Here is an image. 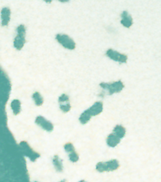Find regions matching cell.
<instances>
[{
	"mask_svg": "<svg viewBox=\"0 0 161 182\" xmlns=\"http://www.w3.org/2000/svg\"><path fill=\"white\" fill-rule=\"evenodd\" d=\"M17 34L14 40V47L17 50H21L26 43V27L24 24H20L17 28Z\"/></svg>",
	"mask_w": 161,
	"mask_h": 182,
	"instance_id": "cell-1",
	"label": "cell"
},
{
	"mask_svg": "<svg viewBox=\"0 0 161 182\" xmlns=\"http://www.w3.org/2000/svg\"><path fill=\"white\" fill-rule=\"evenodd\" d=\"M119 162L116 160H112L105 162H99L96 165V170L100 173L105 171H113L119 168Z\"/></svg>",
	"mask_w": 161,
	"mask_h": 182,
	"instance_id": "cell-2",
	"label": "cell"
},
{
	"mask_svg": "<svg viewBox=\"0 0 161 182\" xmlns=\"http://www.w3.org/2000/svg\"><path fill=\"white\" fill-rule=\"evenodd\" d=\"M19 147L23 155L29 158V160L31 161H36L37 159L40 157L39 154L36 152L26 141H22L20 142Z\"/></svg>",
	"mask_w": 161,
	"mask_h": 182,
	"instance_id": "cell-3",
	"label": "cell"
},
{
	"mask_svg": "<svg viewBox=\"0 0 161 182\" xmlns=\"http://www.w3.org/2000/svg\"><path fill=\"white\" fill-rule=\"evenodd\" d=\"M99 86H100L101 88L108 91L109 95H113L116 93H120L124 88V85L121 82V81L114 82V83H102Z\"/></svg>",
	"mask_w": 161,
	"mask_h": 182,
	"instance_id": "cell-4",
	"label": "cell"
},
{
	"mask_svg": "<svg viewBox=\"0 0 161 182\" xmlns=\"http://www.w3.org/2000/svg\"><path fill=\"white\" fill-rule=\"evenodd\" d=\"M57 42L60 43L64 48L69 50H74L76 47V43L72 38H70L67 34H58L55 37Z\"/></svg>",
	"mask_w": 161,
	"mask_h": 182,
	"instance_id": "cell-5",
	"label": "cell"
},
{
	"mask_svg": "<svg viewBox=\"0 0 161 182\" xmlns=\"http://www.w3.org/2000/svg\"><path fill=\"white\" fill-rule=\"evenodd\" d=\"M106 55L113 61L119 62L121 63H126L128 60V56L123 53H120L118 51H114L113 49H108L106 52Z\"/></svg>",
	"mask_w": 161,
	"mask_h": 182,
	"instance_id": "cell-6",
	"label": "cell"
},
{
	"mask_svg": "<svg viewBox=\"0 0 161 182\" xmlns=\"http://www.w3.org/2000/svg\"><path fill=\"white\" fill-rule=\"evenodd\" d=\"M35 122L38 126L47 132H52L53 128H54L53 123L50 122L49 120L45 119L44 117L41 116V115L36 117V118L35 120Z\"/></svg>",
	"mask_w": 161,
	"mask_h": 182,
	"instance_id": "cell-7",
	"label": "cell"
},
{
	"mask_svg": "<svg viewBox=\"0 0 161 182\" xmlns=\"http://www.w3.org/2000/svg\"><path fill=\"white\" fill-rule=\"evenodd\" d=\"M1 16V24L2 27H7L9 24L11 19V9L9 7H4L0 12Z\"/></svg>",
	"mask_w": 161,
	"mask_h": 182,
	"instance_id": "cell-8",
	"label": "cell"
},
{
	"mask_svg": "<svg viewBox=\"0 0 161 182\" xmlns=\"http://www.w3.org/2000/svg\"><path fill=\"white\" fill-rule=\"evenodd\" d=\"M88 110L92 117L96 116L100 114L103 110V103L102 102H96Z\"/></svg>",
	"mask_w": 161,
	"mask_h": 182,
	"instance_id": "cell-9",
	"label": "cell"
},
{
	"mask_svg": "<svg viewBox=\"0 0 161 182\" xmlns=\"http://www.w3.org/2000/svg\"><path fill=\"white\" fill-rule=\"evenodd\" d=\"M121 24L126 28H130L133 25V19L127 11L122 12Z\"/></svg>",
	"mask_w": 161,
	"mask_h": 182,
	"instance_id": "cell-10",
	"label": "cell"
},
{
	"mask_svg": "<svg viewBox=\"0 0 161 182\" xmlns=\"http://www.w3.org/2000/svg\"><path fill=\"white\" fill-rule=\"evenodd\" d=\"M120 141H121V139L114 134H113V133L109 135L108 137L107 138V145L111 147H115L116 145H118L119 144Z\"/></svg>",
	"mask_w": 161,
	"mask_h": 182,
	"instance_id": "cell-11",
	"label": "cell"
},
{
	"mask_svg": "<svg viewBox=\"0 0 161 182\" xmlns=\"http://www.w3.org/2000/svg\"><path fill=\"white\" fill-rule=\"evenodd\" d=\"M21 102L19 100L17 99L13 100L11 102V108L12 110V112L14 115H17L21 112Z\"/></svg>",
	"mask_w": 161,
	"mask_h": 182,
	"instance_id": "cell-12",
	"label": "cell"
},
{
	"mask_svg": "<svg viewBox=\"0 0 161 182\" xmlns=\"http://www.w3.org/2000/svg\"><path fill=\"white\" fill-rule=\"evenodd\" d=\"M53 164L54 165L55 170L58 172H62L63 171V160L58 157V155H55L53 159Z\"/></svg>",
	"mask_w": 161,
	"mask_h": 182,
	"instance_id": "cell-13",
	"label": "cell"
},
{
	"mask_svg": "<svg viewBox=\"0 0 161 182\" xmlns=\"http://www.w3.org/2000/svg\"><path fill=\"white\" fill-rule=\"evenodd\" d=\"M114 132L113 134H114L116 136H117L120 139L123 138L125 135H126V129L125 127H124L121 125H116V127L114 128Z\"/></svg>",
	"mask_w": 161,
	"mask_h": 182,
	"instance_id": "cell-14",
	"label": "cell"
},
{
	"mask_svg": "<svg viewBox=\"0 0 161 182\" xmlns=\"http://www.w3.org/2000/svg\"><path fill=\"white\" fill-rule=\"evenodd\" d=\"M91 117L92 116H91V115L89 114L88 110H86L85 112L81 114L80 117H79V120H80L81 124L85 125L89 121V120H90Z\"/></svg>",
	"mask_w": 161,
	"mask_h": 182,
	"instance_id": "cell-15",
	"label": "cell"
},
{
	"mask_svg": "<svg viewBox=\"0 0 161 182\" xmlns=\"http://www.w3.org/2000/svg\"><path fill=\"white\" fill-rule=\"evenodd\" d=\"M33 97V100H34V101L35 102L36 106H41L43 104V98L41 95L40 94V93H38V92H35V93L33 94L32 96Z\"/></svg>",
	"mask_w": 161,
	"mask_h": 182,
	"instance_id": "cell-16",
	"label": "cell"
},
{
	"mask_svg": "<svg viewBox=\"0 0 161 182\" xmlns=\"http://www.w3.org/2000/svg\"><path fill=\"white\" fill-rule=\"evenodd\" d=\"M64 149H65V152L69 153V154L73 152H75V147H74L73 145L70 142H68V143H67V144H65V145H64Z\"/></svg>",
	"mask_w": 161,
	"mask_h": 182,
	"instance_id": "cell-17",
	"label": "cell"
},
{
	"mask_svg": "<svg viewBox=\"0 0 161 182\" xmlns=\"http://www.w3.org/2000/svg\"><path fill=\"white\" fill-rule=\"evenodd\" d=\"M69 159L72 162H77L79 160V156L78 153L76 152V151L69 154Z\"/></svg>",
	"mask_w": 161,
	"mask_h": 182,
	"instance_id": "cell-18",
	"label": "cell"
},
{
	"mask_svg": "<svg viewBox=\"0 0 161 182\" xmlns=\"http://www.w3.org/2000/svg\"><path fill=\"white\" fill-rule=\"evenodd\" d=\"M60 108L63 112L66 113V112H68L70 110L71 106L69 102H67V103H65V104H61L60 106Z\"/></svg>",
	"mask_w": 161,
	"mask_h": 182,
	"instance_id": "cell-19",
	"label": "cell"
},
{
	"mask_svg": "<svg viewBox=\"0 0 161 182\" xmlns=\"http://www.w3.org/2000/svg\"><path fill=\"white\" fill-rule=\"evenodd\" d=\"M58 102H59L60 103L69 102V97L67 96V95L63 94L62 96H60L59 97V99H58Z\"/></svg>",
	"mask_w": 161,
	"mask_h": 182,
	"instance_id": "cell-20",
	"label": "cell"
},
{
	"mask_svg": "<svg viewBox=\"0 0 161 182\" xmlns=\"http://www.w3.org/2000/svg\"><path fill=\"white\" fill-rule=\"evenodd\" d=\"M60 182H66V180H65V179H63V180H62V181H60Z\"/></svg>",
	"mask_w": 161,
	"mask_h": 182,
	"instance_id": "cell-21",
	"label": "cell"
},
{
	"mask_svg": "<svg viewBox=\"0 0 161 182\" xmlns=\"http://www.w3.org/2000/svg\"><path fill=\"white\" fill-rule=\"evenodd\" d=\"M79 182H87V181H85V180H80Z\"/></svg>",
	"mask_w": 161,
	"mask_h": 182,
	"instance_id": "cell-22",
	"label": "cell"
},
{
	"mask_svg": "<svg viewBox=\"0 0 161 182\" xmlns=\"http://www.w3.org/2000/svg\"><path fill=\"white\" fill-rule=\"evenodd\" d=\"M35 182H37V181H35Z\"/></svg>",
	"mask_w": 161,
	"mask_h": 182,
	"instance_id": "cell-23",
	"label": "cell"
}]
</instances>
